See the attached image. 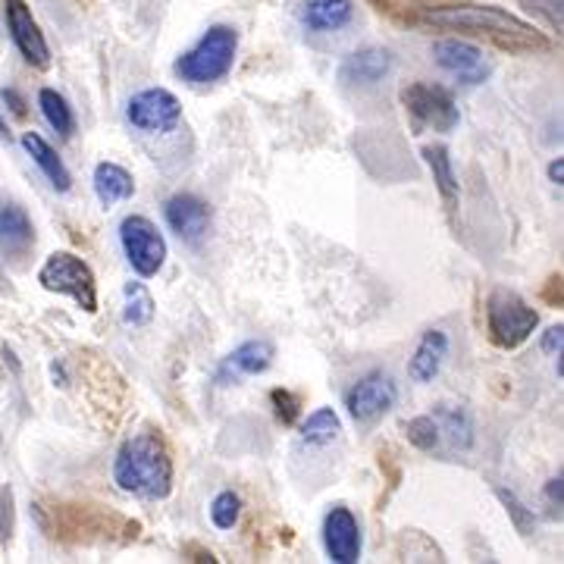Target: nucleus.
Wrapping results in <instances>:
<instances>
[{
    "label": "nucleus",
    "instance_id": "1",
    "mask_svg": "<svg viewBox=\"0 0 564 564\" xmlns=\"http://www.w3.org/2000/svg\"><path fill=\"white\" fill-rule=\"evenodd\" d=\"M423 20L433 25H443L452 32H467L492 41L496 47L511 51V54H536L549 51L552 41L545 39L536 25H530L521 17L508 13L502 7H484V3H448V7H433L423 13Z\"/></svg>",
    "mask_w": 564,
    "mask_h": 564
},
{
    "label": "nucleus",
    "instance_id": "2",
    "mask_svg": "<svg viewBox=\"0 0 564 564\" xmlns=\"http://www.w3.org/2000/svg\"><path fill=\"white\" fill-rule=\"evenodd\" d=\"M113 484L126 496H135L144 502H161L173 492V458L154 430L135 433L120 445L113 462Z\"/></svg>",
    "mask_w": 564,
    "mask_h": 564
},
{
    "label": "nucleus",
    "instance_id": "3",
    "mask_svg": "<svg viewBox=\"0 0 564 564\" xmlns=\"http://www.w3.org/2000/svg\"><path fill=\"white\" fill-rule=\"evenodd\" d=\"M41 530L51 540L61 543H110V540H135L139 524L122 518L117 511H107L101 505H79V502H54L35 505Z\"/></svg>",
    "mask_w": 564,
    "mask_h": 564
},
{
    "label": "nucleus",
    "instance_id": "4",
    "mask_svg": "<svg viewBox=\"0 0 564 564\" xmlns=\"http://www.w3.org/2000/svg\"><path fill=\"white\" fill-rule=\"evenodd\" d=\"M236 54H239V32L232 25H210L176 61L173 73L188 85H214L232 73Z\"/></svg>",
    "mask_w": 564,
    "mask_h": 564
},
{
    "label": "nucleus",
    "instance_id": "5",
    "mask_svg": "<svg viewBox=\"0 0 564 564\" xmlns=\"http://www.w3.org/2000/svg\"><path fill=\"white\" fill-rule=\"evenodd\" d=\"M536 326H540V314L514 292L496 289L486 299V336L496 348H502V351L521 348L533 336Z\"/></svg>",
    "mask_w": 564,
    "mask_h": 564
},
{
    "label": "nucleus",
    "instance_id": "6",
    "mask_svg": "<svg viewBox=\"0 0 564 564\" xmlns=\"http://www.w3.org/2000/svg\"><path fill=\"white\" fill-rule=\"evenodd\" d=\"M39 282L47 292L69 295L85 314L98 311V282H95V273L73 251H54L39 270Z\"/></svg>",
    "mask_w": 564,
    "mask_h": 564
},
{
    "label": "nucleus",
    "instance_id": "7",
    "mask_svg": "<svg viewBox=\"0 0 564 564\" xmlns=\"http://www.w3.org/2000/svg\"><path fill=\"white\" fill-rule=\"evenodd\" d=\"M402 104L417 132L421 129L452 132L458 126V120H462L452 91L443 88V85H433V82H411V85H404Z\"/></svg>",
    "mask_w": 564,
    "mask_h": 564
},
{
    "label": "nucleus",
    "instance_id": "8",
    "mask_svg": "<svg viewBox=\"0 0 564 564\" xmlns=\"http://www.w3.org/2000/svg\"><path fill=\"white\" fill-rule=\"evenodd\" d=\"M120 245L126 251V261L132 263V270L139 276H158L161 273L163 261H166V242L158 232V226L148 220V217H126L120 223Z\"/></svg>",
    "mask_w": 564,
    "mask_h": 564
},
{
    "label": "nucleus",
    "instance_id": "9",
    "mask_svg": "<svg viewBox=\"0 0 564 564\" xmlns=\"http://www.w3.org/2000/svg\"><path fill=\"white\" fill-rule=\"evenodd\" d=\"M126 120L132 122L139 132L166 135L182 122V104L166 88H144L126 104Z\"/></svg>",
    "mask_w": 564,
    "mask_h": 564
},
{
    "label": "nucleus",
    "instance_id": "10",
    "mask_svg": "<svg viewBox=\"0 0 564 564\" xmlns=\"http://www.w3.org/2000/svg\"><path fill=\"white\" fill-rule=\"evenodd\" d=\"M395 402H399V386L383 370H370L345 392V408H348L351 421L358 423L380 421L386 411L395 408Z\"/></svg>",
    "mask_w": 564,
    "mask_h": 564
},
{
    "label": "nucleus",
    "instance_id": "11",
    "mask_svg": "<svg viewBox=\"0 0 564 564\" xmlns=\"http://www.w3.org/2000/svg\"><path fill=\"white\" fill-rule=\"evenodd\" d=\"M3 17H7V29L10 39L17 44V51L22 54V61L32 63L35 69H47L51 66V47L44 41L41 25L32 17L25 0H3Z\"/></svg>",
    "mask_w": 564,
    "mask_h": 564
},
{
    "label": "nucleus",
    "instance_id": "12",
    "mask_svg": "<svg viewBox=\"0 0 564 564\" xmlns=\"http://www.w3.org/2000/svg\"><path fill=\"white\" fill-rule=\"evenodd\" d=\"M323 549H326L329 562H361V527H358V518L345 505H333L326 511V518H323Z\"/></svg>",
    "mask_w": 564,
    "mask_h": 564
},
{
    "label": "nucleus",
    "instance_id": "13",
    "mask_svg": "<svg viewBox=\"0 0 564 564\" xmlns=\"http://www.w3.org/2000/svg\"><path fill=\"white\" fill-rule=\"evenodd\" d=\"M433 57L443 66L445 73H452L464 85H480L492 73V66L484 57L480 47H474L470 41L443 39L433 44Z\"/></svg>",
    "mask_w": 564,
    "mask_h": 564
},
{
    "label": "nucleus",
    "instance_id": "14",
    "mask_svg": "<svg viewBox=\"0 0 564 564\" xmlns=\"http://www.w3.org/2000/svg\"><path fill=\"white\" fill-rule=\"evenodd\" d=\"M163 217L182 242L198 245L210 229V207L192 192H180L163 204Z\"/></svg>",
    "mask_w": 564,
    "mask_h": 564
},
{
    "label": "nucleus",
    "instance_id": "15",
    "mask_svg": "<svg viewBox=\"0 0 564 564\" xmlns=\"http://www.w3.org/2000/svg\"><path fill=\"white\" fill-rule=\"evenodd\" d=\"M392 73V54L386 47H361L348 54L339 66V79L345 85H377Z\"/></svg>",
    "mask_w": 564,
    "mask_h": 564
},
{
    "label": "nucleus",
    "instance_id": "16",
    "mask_svg": "<svg viewBox=\"0 0 564 564\" xmlns=\"http://www.w3.org/2000/svg\"><path fill=\"white\" fill-rule=\"evenodd\" d=\"M273 343L267 339H251V343H242L239 348H232L220 364V380H242V377H258L263 370H270L273 364Z\"/></svg>",
    "mask_w": 564,
    "mask_h": 564
},
{
    "label": "nucleus",
    "instance_id": "17",
    "mask_svg": "<svg viewBox=\"0 0 564 564\" xmlns=\"http://www.w3.org/2000/svg\"><path fill=\"white\" fill-rule=\"evenodd\" d=\"M445 358H448V336L443 329H426L408 361V377L414 383H433L443 370Z\"/></svg>",
    "mask_w": 564,
    "mask_h": 564
},
{
    "label": "nucleus",
    "instance_id": "18",
    "mask_svg": "<svg viewBox=\"0 0 564 564\" xmlns=\"http://www.w3.org/2000/svg\"><path fill=\"white\" fill-rule=\"evenodd\" d=\"M355 17L351 0H304L299 7V20L311 32H339Z\"/></svg>",
    "mask_w": 564,
    "mask_h": 564
},
{
    "label": "nucleus",
    "instance_id": "19",
    "mask_svg": "<svg viewBox=\"0 0 564 564\" xmlns=\"http://www.w3.org/2000/svg\"><path fill=\"white\" fill-rule=\"evenodd\" d=\"M22 148H25V154L35 161L41 173L47 176V182L54 185V192H69L73 188V176H69V170H66V163L61 161V154L47 144V141L41 139L39 132H25L22 135Z\"/></svg>",
    "mask_w": 564,
    "mask_h": 564
},
{
    "label": "nucleus",
    "instance_id": "20",
    "mask_svg": "<svg viewBox=\"0 0 564 564\" xmlns=\"http://www.w3.org/2000/svg\"><path fill=\"white\" fill-rule=\"evenodd\" d=\"M132 192H135V180H132V173H129L126 166L110 161H104L95 166V195H98V202H101L104 207L129 202Z\"/></svg>",
    "mask_w": 564,
    "mask_h": 564
},
{
    "label": "nucleus",
    "instance_id": "21",
    "mask_svg": "<svg viewBox=\"0 0 564 564\" xmlns=\"http://www.w3.org/2000/svg\"><path fill=\"white\" fill-rule=\"evenodd\" d=\"M35 242V229L20 204H0V245L7 251H25Z\"/></svg>",
    "mask_w": 564,
    "mask_h": 564
},
{
    "label": "nucleus",
    "instance_id": "22",
    "mask_svg": "<svg viewBox=\"0 0 564 564\" xmlns=\"http://www.w3.org/2000/svg\"><path fill=\"white\" fill-rule=\"evenodd\" d=\"M423 161L433 173V182L443 195V202L448 207L458 204V180H455V170H452V158H448V148L445 144H426L423 148Z\"/></svg>",
    "mask_w": 564,
    "mask_h": 564
},
{
    "label": "nucleus",
    "instance_id": "23",
    "mask_svg": "<svg viewBox=\"0 0 564 564\" xmlns=\"http://www.w3.org/2000/svg\"><path fill=\"white\" fill-rule=\"evenodd\" d=\"M39 107L41 113H44V120H47V126H51L61 139H73V132H76V113H73V107H69V101L63 98L61 91L41 88Z\"/></svg>",
    "mask_w": 564,
    "mask_h": 564
},
{
    "label": "nucleus",
    "instance_id": "24",
    "mask_svg": "<svg viewBox=\"0 0 564 564\" xmlns=\"http://www.w3.org/2000/svg\"><path fill=\"white\" fill-rule=\"evenodd\" d=\"M343 421L333 408H317L307 421L302 423V443L304 445H329L339 440Z\"/></svg>",
    "mask_w": 564,
    "mask_h": 564
},
{
    "label": "nucleus",
    "instance_id": "25",
    "mask_svg": "<svg viewBox=\"0 0 564 564\" xmlns=\"http://www.w3.org/2000/svg\"><path fill=\"white\" fill-rule=\"evenodd\" d=\"M440 430L448 433V440L455 448H470L474 445V423H470V414L464 408H448V404H440Z\"/></svg>",
    "mask_w": 564,
    "mask_h": 564
},
{
    "label": "nucleus",
    "instance_id": "26",
    "mask_svg": "<svg viewBox=\"0 0 564 564\" xmlns=\"http://www.w3.org/2000/svg\"><path fill=\"white\" fill-rule=\"evenodd\" d=\"M154 317V299L148 292L144 282H129L126 285V307H122V321L129 326H144Z\"/></svg>",
    "mask_w": 564,
    "mask_h": 564
},
{
    "label": "nucleus",
    "instance_id": "27",
    "mask_svg": "<svg viewBox=\"0 0 564 564\" xmlns=\"http://www.w3.org/2000/svg\"><path fill=\"white\" fill-rule=\"evenodd\" d=\"M404 436H408V443L414 445V448H421V452H433V448H440V443H443L440 421L430 417V414L404 421Z\"/></svg>",
    "mask_w": 564,
    "mask_h": 564
},
{
    "label": "nucleus",
    "instance_id": "28",
    "mask_svg": "<svg viewBox=\"0 0 564 564\" xmlns=\"http://www.w3.org/2000/svg\"><path fill=\"white\" fill-rule=\"evenodd\" d=\"M239 514H242V499L232 489H226V492H220L210 502V521L220 530H232V527L239 524Z\"/></svg>",
    "mask_w": 564,
    "mask_h": 564
},
{
    "label": "nucleus",
    "instance_id": "29",
    "mask_svg": "<svg viewBox=\"0 0 564 564\" xmlns=\"http://www.w3.org/2000/svg\"><path fill=\"white\" fill-rule=\"evenodd\" d=\"M270 404H273V414H276V421L282 426H292V423L302 417V399L295 395V392H289V389H270Z\"/></svg>",
    "mask_w": 564,
    "mask_h": 564
},
{
    "label": "nucleus",
    "instance_id": "30",
    "mask_svg": "<svg viewBox=\"0 0 564 564\" xmlns=\"http://www.w3.org/2000/svg\"><path fill=\"white\" fill-rule=\"evenodd\" d=\"M496 496H499V502H502L505 508H508V514H511V521H514V527H518L521 533H530L536 521H533V514L527 511V505L521 502V499H518V496H514L511 489H505V486H499V489H496Z\"/></svg>",
    "mask_w": 564,
    "mask_h": 564
},
{
    "label": "nucleus",
    "instance_id": "31",
    "mask_svg": "<svg viewBox=\"0 0 564 564\" xmlns=\"http://www.w3.org/2000/svg\"><path fill=\"white\" fill-rule=\"evenodd\" d=\"M0 533L10 540V533H13V489L10 486H3L0 489Z\"/></svg>",
    "mask_w": 564,
    "mask_h": 564
},
{
    "label": "nucleus",
    "instance_id": "32",
    "mask_svg": "<svg viewBox=\"0 0 564 564\" xmlns=\"http://www.w3.org/2000/svg\"><path fill=\"white\" fill-rule=\"evenodd\" d=\"M543 299L552 307H562L564 302V292H562V273H555V276H549V282H545V289H543Z\"/></svg>",
    "mask_w": 564,
    "mask_h": 564
},
{
    "label": "nucleus",
    "instance_id": "33",
    "mask_svg": "<svg viewBox=\"0 0 564 564\" xmlns=\"http://www.w3.org/2000/svg\"><path fill=\"white\" fill-rule=\"evenodd\" d=\"M380 13H386V17H392V20H411L408 17V10H404L399 0H370Z\"/></svg>",
    "mask_w": 564,
    "mask_h": 564
},
{
    "label": "nucleus",
    "instance_id": "34",
    "mask_svg": "<svg viewBox=\"0 0 564 564\" xmlns=\"http://www.w3.org/2000/svg\"><path fill=\"white\" fill-rule=\"evenodd\" d=\"M562 339H564V326L558 323V326H552V329L543 336V348L549 351V355H555V351H562Z\"/></svg>",
    "mask_w": 564,
    "mask_h": 564
},
{
    "label": "nucleus",
    "instance_id": "35",
    "mask_svg": "<svg viewBox=\"0 0 564 564\" xmlns=\"http://www.w3.org/2000/svg\"><path fill=\"white\" fill-rule=\"evenodd\" d=\"M3 101L10 104V110H13L17 117H25V101H22L20 95L13 91V88H3Z\"/></svg>",
    "mask_w": 564,
    "mask_h": 564
},
{
    "label": "nucleus",
    "instance_id": "36",
    "mask_svg": "<svg viewBox=\"0 0 564 564\" xmlns=\"http://www.w3.org/2000/svg\"><path fill=\"white\" fill-rule=\"evenodd\" d=\"M545 496H549V502L555 505V508H562V477H552V480H549Z\"/></svg>",
    "mask_w": 564,
    "mask_h": 564
},
{
    "label": "nucleus",
    "instance_id": "37",
    "mask_svg": "<svg viewBox=\"0 0 564 564\" xmlns=\"http://www.w3.org/2000/svg\"><path fill=\"white\" fill-rule=\"evenodd\" d=\"M549 180L555 182V185H562V182H564V161H562V158L549 163Z\"/></svg>",
    "mask_w": 564,
    "mask_h": 564
},
{
    "label": "nucleus",
    "instance_id": "38",
    "mask_svg": "<svg viewBox=\"0 0 564 564\" xmlns=\"http://www.w3.org/2000/svg\"><path fill=\"white\" fill-rule=\"evenodd\" d=\"M10 132H7V122H3V117H0V139H7Z\"/></svg>",
    "mask_w": 564,
    "mask_h": 564
}]
</instances>
